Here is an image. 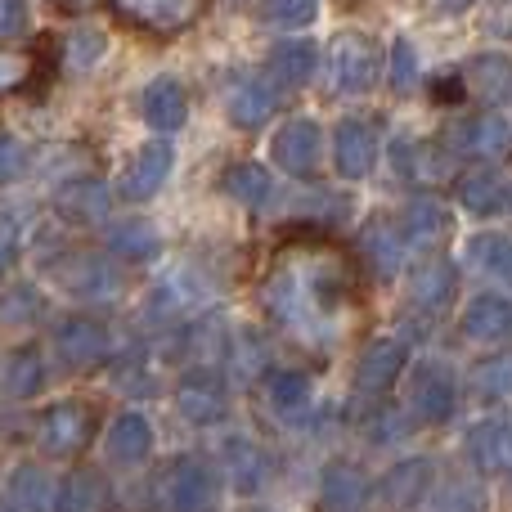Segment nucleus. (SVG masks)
<instances>
[{
  "label": "nucleus",
  "instance_id": "obj_6",
  "mask_svg": "<svg viewBox=\"0 0 512 512\" xmlns=\"http://www.w3.org/2000/svg\"><path fill=\"white\" fill-rule=\"evenodd\" d=\"M45 274L77 301H104L117 292V270L90 252H54L45 261Z\"/></svg>",
  "mask_w": 512,
  "mask_h": 512
},
{
  "label": "nucleus",
  "instance_id": "obj_11",
  "mask_svg": "<svg viewBox=\"0 0 512 512\" xmlns=\"http://www.w3.org/2000/svg\"><path fill=\"white\" fill-rule=\"evenodd\" d=\"M409 369V346L400 337H373L355 360V391L360 396H382L396 387V378Z\"/></svg>",
  "mask_w": 512,
  "mask_h": 512
},
{
  "label": "nucleus",
  "instance_id": "obj_9",
  "mask_svg": "<svg viewBox=\"0 0 512 512\" xmlns=\"http://www.w3.org/2000/svg\"><path fill=\"white\" fill-rule=\"evenodd\" d=\"M113 14L122 23L140 27V32L153 36H171V32H185L194 18H203V9L212 0H108Z\"/></svg>",
  "mask_w": 512,
  "mask_h": 512
},
{
  "label": "nucleus",
  "instance_id": "obj_43",
  "mask_svg": "<svg viewBox=\"0 0 512 512\" xmlns=\"http://www.w3.org/2000/svg\"><path fill=\"white\" fill-rule=\"evenodd\" d=\"M27 18H32L27 0H0V41H9V36L27 32Z\"/></svg>",
  "mask_w": 512,
  "mask_h": 512
},
{
  "label": "nucleus",
  "instance_id": "obj_26",
  "mask_svg": "<svg viewBox=\"0 0 512 512\" xmlns=\"http://www.w3.org/2000/svg\"><path fill=\"white\" fill-rule=\"evenodd\" d=\"M432 477H436L432 459H405L378 481V495L387 499V504H396V508H409V504H418V499L427 495Z\"/></svg>",
  "mask_w": 512,
  "mask_h": 512
},
{
  "label": "nucleus",
  "instance_id": "obj_15",
  "mask_svg": "<svg viewBox=\"0 0 512 512\" xmlns=\"http://www.w3.org/2000/svg\"><path fill=\"white\" fill-rule=\"evenodd\" d=\"M454 153H468V158H486V162H499L512 153V126L504 122L499 113H486L477 122H463L454 135H445Z\"/></svg>",
  "mask_w": 512,
  "mask_h": 512
},
{
  "label": "nucleus",
  "instance_id": "obj_41",
  "mask_svg": "<svg viewBox=\"0 0 512 512\" xmlns=\"http://www.w3.org/2000/svg\"><path fill=\"white\" fill-rule=\"evenodd\" d=\"M27 158H32V153H27V144L0 131V189L14 185V180L23 176V171H27Z\"/></svg>",
  "mask_w": 512,
  "mask_h": 512
},
{
  "label": "nucleus",
  "instance_id": "obj_33",
  "mask_svg": "<svg viewBox=\"0 0 512 512\" xmlns=\"http://www.w3.org/2000/svg\"><path fill=\"white\" fill-rule=\"evenodd\" d=\"M108 243H113V252L122 256V261H153V256L162 252L158 230H153V225H144V221L113 225V230H108Z\"/></svg>",
  "mask_w": 512,
  "mask_h": 512
},
{
  "label": "nucleus",
  "instance_id": "obj_13",
  "mask_svg": "<svg viewBox=\"0 0 512 512\" xmlns=\"http://www.w3.org/2000/svg\"><path fill=\"white\" fill-rule=\"evenodd\" d=\"M171 167H176V149H171V144H162V140L144 144V149L126 162L122 180H117V194H122L126 203H144V198H153L167 185Z\"/></svg>",
  "mask_w": 512,
  "mask_h": 512
},
{
  "label": "nucleus",
  "instance_id": "obj_17",
  "mask_svg": "<svg viewBox=\"0 0 512 512\" xmlns=\"http://www.w3.org/2000/svg\"><path fill=\"white\" fill-rule=\"evenodd\" d=\"M459 333L468 342H508L512 337V301L504 292H477L459 319Z\"/></svg>",
  "mask_w": 512,
  "mask_h": 512
},
{
  "label": "nucleus",
  "instance_id": "obj_38",
  "mask_svg": "<svg viewBox=\"0 0 512 512\" xmlns=\"http://www.w3.org/2000/svg\"><path fill=\"white\" fill-rule=\"evenodd\" d=\"M261 18L274 27H310L319 18V0H265Z\"/></svg>",
  "mask_w": 512,
  "mask_h": 512
},
{
  "label": "nucleus",
  "instance_id": "obj_24",
  "mask_svg": "<svg viewBox=\"0 0 512 512\" xmlns=\"http://www.w3.org/2000/svg\"><path fill=\"white\" fill-rule=\"evenodd\" d=\"M315 63H319V54H315V45L310 41H283V45H274L270 50L265 77H270L274 86H283V90H301L310 77H315Z\"/></svg>",
  "mask_w": 512,
  "mask_h": 512
},
{
  "label": "nucleus",
  "instance_id": "obj_35",
  "mask_svg": "<svg viewBox=\"0 0 512 512\" xmlns=\"http://www.w3.org/2000/svg\"><path fill=\"white\" fill-rule=\"evenodd\" d=\"M468 81L477 95L504 99L512 90V59H504V54H481V59L468 63Z\"/></svg>",
  "mask_w": 512,
  "mask_h": 512
},
{
  "label": "nucleus",
  "instance_id": "obj_20",
  "mask_svg": "<svg viewBox=\"0 0 512 512\" xmlns=\"http://www.w3.org/2000/svg\"><path fill=\"white\" fill-rule=\"evenodd\" d=\"M221 463H225L230 486L243 490V495H256V490L270 481V454H265L252 436H230V441L221 445Z\"/></svg>",
  "mask_w": 512,
  "mask_h": 512
},
{
  "label": "nucleus",
  "instance_id": "obj_42",
  "mask_svg": "<svg viewBox=\"0 0 512 512\" xmlns=\"http://www.w3.org/2000/svg\"><path fill=\"white\" fill-rule=\"evenodd\" d=\"M391 153H396V171H400V176H405V180H414V176H423V171H427V144H418V140H396V149H391Z\"/></svg>",
  "mask_w": 512,
  "mask_h": 512
},
{
  "label": "nucleus",
  "instance_id": "obj_4",
  "mask_svg": "<svg viewBox=\"0 0 512 512\" xmlns=\"http://www.w3.org/2000/svg\"><path fill=\"white\" fill-rule=\"evenodd\" d=\"M409 373V409H414L418 423L441 427L454 418L459 409V378H454L450 364L441 360H418Z\"/></svg>",
  "mask_w": 512,
  "mask_h": 512
},
{
  "label": "nucleus",
  "instance_id": "obj_39",
  "mask_svg": "<svg viewBox=\"0 0 512 512\" xmlns=\"http://www.w3.org/2000/svg\"><path fill=\"white\" fill-rule=\"evenodd\" d=\"M104 50H108V36L99 32V27H77V32L68 36V63L77 72L95 68V63L104 59Z\"/></svg>",
  "mask_w": 512,
  "mask_h": 512
},
{
  "label": "nucleus",
  "instance_id": "obj_45",
  "mask_svg": "<svg viewBox=\"0 0 512 512\" xmlns=\"http://www.w3.org/2000/svg\"><path fill=\"white\" fill-rule=\"evenodd\" d=\"M234 346H239V351H243V360L234 364V373H239V378H252V373H261V364H265L261 342H256L252 333H243V337H234Z\"/></svg>",
  "mask_w": 512,
  "mask_h": 512
},
{
  "label": "nucleus",
  "instance_id": "obj_8",
  "mask_svg": "<svg viewBox=\"0 0 512 512\" xmlns=\"http://www.w3.org/2000/svg\"><path fill=\"white\" fill-rule=\"evenodd\" d=\"M270 158H274V167L297 180L315 176L319 162H324V131H319L315 117H292V122H283L279 135L270 140Z\"/></svg>",
  "mask_w": 512,
  "mask_h": 512
},
{
  "label": "nucleus",
  "instance_id": "obj_28",
  "mask_svg": "<svg viewBox=\"0 0 512 512\" xmlns=\"http://www.w3.org/2000/svg\"><path fill=\"white\" fill-rule=\"evenodd\" d=\"M360 252H364V261H369V270L378 274V279H391V274L400 270V261H405L409 243L400 239V230L391 221H373L360 239Z\"/></svg>",
  "mask_w": 512,
  "mask_h": 512
},
{
  "label": "nucleus",
  "instance_id": "obj_27",
  "mask_svg": "<svg viewBox=\"0 0 512 512\" xmlns=\"http://www.w3.org/2000/svg\"><path fill=\"white\" fill-rule=\"evenodd\" d=\"M5 508H50L54 504V481L41 463H18L5 481V495H0Z\"/></svg>",
  "mask_w": 512,
  "mask_h": 512
},
{
  "label": "nucleus",
  "instance_id": "obj_14",
  "mask_svg": "<svg viewBox=\"0 0 512 512\" xmlns=\"http://www.w3.org/2000/svg\"><path fill=\"white\" fill-rule=\"evenodd\" d=\"M468 459L486 477H508L512 472V423L508 418H481L468 432Z\"/></svg>",
  "mask_w": 512,
  "mask_h": 512
},
{
  "label": "nucleus",
  "instance_id": "obj_30",
  "mask_svg": "<svg viewBox=\"0 0 512 512\" xmlns=\"http://www.w3.org/2000/svg\"><path fill=\"white\" fill-rule=\"evenodd\" d=\"M373 495V481L364 468H355V463H333V468L324 472V508H360L364 499Z\"/></svg>",
  "mask_w": 512,
  "mask_h": 512
},
{
  "label": "nucleus",
  "instance_id": "obj_34",
  "mask_svg": "<svg viewBox=\"0 0 512 512\" xmlns=\"http://www.w3.org/2000/svg\"><path fill=\"white\" fill-rule=\"evenodd\" d=\"M270 405L279 418H297L310 409V378L297 369H283L270 378Z\"/></svg>",
  "mask_w": 512,
  "mask_h": 512
},
{
  "label": "nucleus",
  "instance_id": "obj_3",
  "mask_svg": "<svg viewBox=\"0 0 512 512\" xmlns=\"http://www.w3.org/2000/svg\"><path fill=\"white\" fill-rule=\"evenodd\" d=\"M373 81H378V41L355 27L337 32L328 45V86L337 95H364L373 90Z\"/></svg>",
  "mask_w": 512,
  "mask_h": 512
},
{
  "label": "nucleus",
  "instance_id": "obj_5",
  "mask_svg": "<svg viewBox=\"0 0 512 512\" xmlns=\"http://www.w3.org/2000/svg\"><path fill=\"white\" fill-rule=\"evenodd\" d=\"M54 355L63 369L72 373H90L113 355V333L104 328V319L90 315H68L54 324Z\"/></svg>",
  "mask_w": 512,
  "mask_h": 512
},
{
  "label": "nucleus",
  "instance_id": "obj_19",
  "mask_svg": "<svg viewBox=\"0 0 512 512\" xmlns=\"http://www.w3.org/2000/svg\"><path fill=\"white\" fill-rule=\"evenodd\" d=\"M140 113H144V122H149L153 131H162V135L180 131V126L189 122V95H185V86H180L176 77L149 81V86H144V95H140Z\"/></svg>",
  "mask_w": 512,
  "mask_h": 512
},
{
  "label": "nucleus",
  "instance_id": "obj_7",
  "mask_svg": "<svg viewBox=\"0 0 512 512\" xmlns=\"http://www.w3.org/2000/svg\"><path fill=\"white\" fill-rule=\"evenodd\" d=\"M158 504L167 508H212L216 504V472L194 454H180L158 472Z\"/></svg>",
  "mask_w": 512,
  "mask_h": 512
},
{
  "label": "nucleus",
  "instance_id": "obj_32",
  "mask_svg": "<svg viewBox=\"0 0 512 512\" xmlns=\"http://www.w3.org/2000/svg\"><path fill=\"white\" fill-rule=\"evenodd\" d=\"M54 504L59 508H108L113 504V490H108V481L99 477V472H72L68 481H63V490L54 495Z\"/></svg>",
  "mask_w": 512,
  "mask_h": 512
},
{
  "label": "nucleus",
  "instance_id": "obj_16",
  "mask_svg": "<svg viewBox=\"0 0 512 512\" xmlns=\"http://www.w3.org/2000/svg\"><path fill=\"white\" fill-rule=\"evenodd\" d=\"M450 225H454L450 221V207H445L441 198L418 194V198H409V203H405L396 230H400V239H405L409 248H436V243L450 234Z\"/></svg>",
  "mask_w": 512,
  "mask_h": 512
},
{
  "label": "nucleus",
  "instance_id": "obj_40",
  "mask_svg": "<svg viewBox=\"0 0 512 512\" xmlns=\"http://www.w3.org/2000/svg\"><path fill=\"white\" fill-rule=\"evenodd\" d=\"M414 81H418V50H414V41H405L400 36L396 45H391V90H414Z\"/></svg>",
  "mask_w": 512,
  "mask_h": 512
},
{
  "label": "nucleus",
  "instance_id": "obj_46",
  "mask_svg": "<svg viewBox=\"0 0 512 512\" xmlns=\"http://www.w3.org/2000/svg\"><path fill=\"white\" fill-rule=\"evenodd\" d=\"M436 5H441L445 14H463V9H472L477 0H436Z\"/></svg>",
  "mask_w": 512,
  "mask_h": 512
},
{
  "label": "nucleus",
  "instance_id": "obj_23",
  "mask_svg": "<svg viewBox=\"0 0 512 512\" xmlns=\"http://www.w3.org/2000/svg\"><path fill=\"white\" fill-rule=\"evenodd\" d=\"M45 382H50V369H45V355L36 351V346H18V351H9L5 373H0V387H5L9 400L41 396Z\"/></svg>",
  "mask_w": 512,
  "mask_h": 512
},
{
  "label": "nucleus",
  "instance_id": "obj_22",
  "mask_svg": "<svg viewBox=\"0 0 512 512\" xmlns=\"http://www.w3.org/2000/svg\"><path fill=\"white\" fill-rule=\"evenodd\" d=\"M454 288H459V274H454L450 261H427L414 270V279H409V301H414V310H427V315H436V310L450 306Z\"/></svg>",
  "mask_w": 512,
  "mask_h": 512
},
{
  "label": "nucleus",
  "instance_id": "obj_31",
  "mask_svg": "<svg viewBox=\"0 0 512 512\" xmlns=\"http://www.w3.org/2000/svg\"><path fill=\"white\" fill-rule=\"evenodd\" d=\"M59 212L68 216L72 225H90L108 216V194L99 180H72V185L59 189Z\"/></svg>",
  "mask_w": 512,
  "mask_h": 512
},
{
  "label": "nucleus",
  "instance_id": "obj_10",
  "mask_svg": "<svg viewBox=\"0 0 512 512\" xmlns=\"http://www.w3.org/2000/svg\"><path fill=\"white\" fill-rule=\"evenodd\" d=\"M176 405H180V414H185L189 423L212 427V423H221V418L230 414V387H225V378L216 369L198 364V369H189L185 378H180Z\"/></svg>",
  "mask_w": 512,
  "mask_h": 512
},
{
  "label": "nucleus",
  "instance_id": "obj_29",
  "mask_svg": "<svg viewBox=\"0 0 512 512\" xmlns=\"http://www.w3.org/2000/svg\"><path fill=\"white\" fill-rule=\"evenodd\" d=\"M274 108H279V95H274L270 81L239 77V86H234V95H230V117H234V126H243V131H256V126L270 122Z\"/></svg>",
  "mask_w": 512,
  "mask_h": 512
},
{
  "label": "nucleus",
  "instance_id": "obj_44",
  "mask_svg": "<svg viewBox=\"0 0 512 512\" xmlns=\"http://www.w3.org/2000/svg\"><path fill=\"white\" fill-rule=\"evenodd\" d=\"M27 81V59L23 54H9L0 50V95H9V90H18Z\"/></svg>",
  "mask_w": 512,
  "mask_h": 512
},
{
  "label": "nucleus",
  "instance_id": "obj_1",
  "mask_svg": "<svg viewBox=\"0 0 512 512\" xmlns=\"http://www.w3.org/2000/svg\"><path fill=\"white\" fill-rule=\"evenodd\" d=\"M261 306L301 346L328 351L355 324V265L324 239H297L274 256Z\"/></svg>",
  "mask_w": 512,
  "mask_h": 512
},
{
  "label": "nucleus",
  "instance_id": "obj_21",
  "mask_svg": "<svg viewBox=\"0 0 512 512\" xmlns=\"http://www.w3.org/2000/svg\"><path fill=\"white\" fill-rule=\"evenodd\" d=\"M454 194H459V203L477 216H499L512 207V185L495 167H477V171H468V176H459Z\"/></svg>",
  "mask_w": 512,
  "mask_h": 512
},
{
  "label": "nucleus",
  "instance_id": "obj_12",
  "mask_svg": "<svg viewBox=\"0 0 512 512\" xmlns=\"http://www.w3.org/2000/svg\"><path fill=\"white\" fill-rule=\"evenodd\" d=\"M378 131H373V122H364V117H346V122H337V135H333V167L342 180H364L373 167H378Z\"/></svg>",
  "mask_w": 512,
  "mask_h": 512
},
{
  "label": "nucleus",
  "instance_id": "obj_2",
  "mask_svg": "<svg viewBox=\"0 0 512 512\" xmlns=\"http://www.w3.org/2000/svg\"><path fill=\"white\" fill-rule=\"evenodd\" d=\"M99 427V405L90 400H54L36 423V445L45 459H77L81 450H90Z\"/></svg>",
  "mask_w": 512,
  "mask_h": 512
},
{
  "label": "nucleus",
  "instance_id": "obj_37",
  "mask_svg": "<svg viewBox=\"0 0 512 512\" xmlns=\"http://www.w3.org/2000/svg\"><path fill=\"white\" fill-rule=\"evenodd\" d=\"M477 391L486 400H508L512 396V351L490 355L477 364Z\"/></svg>",
  "mask_w": 512,
  "mask_h": 512
},
{
  "label": "nucleus",
  "instance_id": "obj_25",
  "mask_svg": "<svg viewBox=\"0 0 512 512\" xmlns=\"http://www.w3.org/2000/svg\"><path fill=\"white\" fill-rule=\"evenodd\" d=\"M221 189L234 198V203L252 207V212H265V207H274V198H279L270 171L256 167V162H234V167H225Z\"/></svg>",
  "mask_w": 512,
  "mask_h": 512
},
{
  "label": "nucleus",
  "instance_id": "obj_36",
  "mask_svg": "<svg viewBox=\"0 0 512 512\" xmlns=\"http://www.w3.org/2000/svg\"><path fill=\"white\" fill-rule=\"evenodd\" d=\"M468 261L481 265L486 274H495V279H508L512 283V239L508 234H477V239L468 243Z\"/></svg>",
  "mask_w": 512,
  "mask_h": 512
},
{
  "label": "nucleus",
  "instance_id": "obj_18",
  "mask_svg": "<svg viewBox=\"0 0 512 512\" xmlns=\"http://www.w3.org/2000/svg\"><path fill=\"white\" fill-rule=\"evenodd\" d=\"M104 454L113 468H140L144 459L153 454V427L144 414H117L108 423V436H104Z\"/></svg>",
  "mask_w": 512,
  "mask_h": 512
}]
</instances>
